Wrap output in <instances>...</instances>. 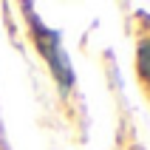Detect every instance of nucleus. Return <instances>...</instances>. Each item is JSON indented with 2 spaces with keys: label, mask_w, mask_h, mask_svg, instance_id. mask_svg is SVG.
Listing matches in <instances>:
<instances>
[{
  "label": "nucleus",
  "mask_w": 150,
  "mask_h": 150,
  "mask_svg": "<svg viewBox=\"0 0 150 150\" xmlns=\"http://www.w3.org/2000/svg\"><path fill=\"white\" fill-rule=\"evenodd\" d=\"M20 6H23L25 23H28V31H31V40H34V45H37V51H40V57L45 59V65H48L51 76L57 79L59 91L68 93L71 88H74L76 76H74V65H71V59H68L65 48H62V37H59V31L48 28V25L37 17L31 0H20Z\"/></svg>",
  "instance_id": "nucleus-1"
},
{
  "label": "nucleus",
  "mask_w": 150,
  "mask_h": 150,
  "mask_svg": "<svg viewBox=\"0 0 150 150\" xmlns=\"http://www.w3.org/2000/svg\"><path fill=\"white\" fill-rule=\"evenodd\" d=\"M136 71L142 76L144 82L150 85V37H144L136 48Z\"/></svg>",
  "instance_id": "nucleus-2"
}]
</instances>
